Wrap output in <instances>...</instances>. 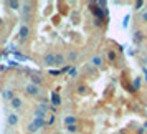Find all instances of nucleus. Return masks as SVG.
I'll return each instance as SVG.
<instances>
[]
</instances>
